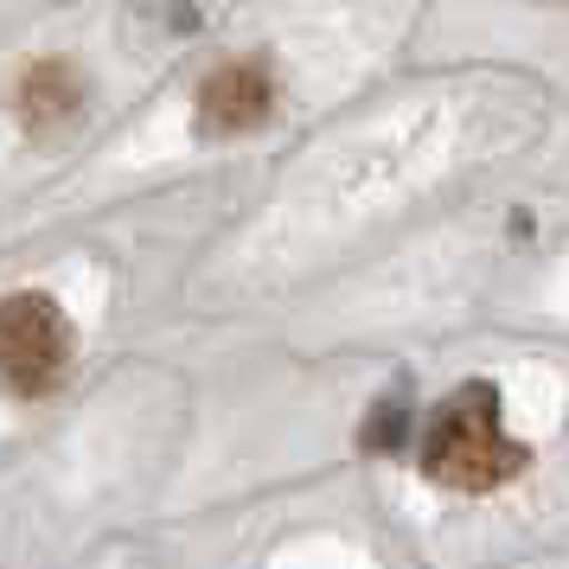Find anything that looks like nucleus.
Returning <instances> with one entry per match:
<instances>
[{
	"label": "nucleus",
	"instance_id": "f257e3e1",
	"mask_svg": "<svg viewBox=\"0 0 569 569\" xmlns=\"http://www.w3.org/2000/svg\"><path fill=\"white\" fill-rule=\"evenodd\" d=\"M422 473L436 487L455 492H492L518 480L531 467V448L506 436V410H499V385L492 378H467L441 397L429 422H422V448H416Z\"/></svg>",
	"mask_w": 569,
	"mask_h": 569
},
{
	"label": "nucleus",
	"instance_id": "f03ea898",
	"mask_svg": "<svg viewBox=\"0 0 569 569\" xmlns=\"http://www.w3.org/2000/svg\"><path fill=\"white\" fill-rule=\"evenodd\" d=\"M71 313L46 288H20L0 301V390L46 397L71 365Z\"/></svg>",
	"mask_w": 569,
	"mask_h": 569
},
{
	"label": "nucleus",
	"instance_id": "7ed1b4c3",
	"mask_svg": "<svg viewBox=\"0 0 569 569\" xmlns=\"http://www.w3.org/2000/svg\"><path fill=\"white\" fill-rule=\"evenodd\" d=\"M276 109V78L257 58H237V64H218L206 83H199V129L206 134H250L269 122Z\"/></svg>",
	"mask_w": 569,
	"mask_h": 569
},
{
	"label": "nucleus",
	"instance_id": "20e7f679",
	"mask_svg": "<svg viewBox=\"0 0 569 569\" xmlns=\"http://www.w3.org/2000/svg\"><path fill=\"white\" fill-rule=\"evenodd\" d=\"M13 109H20V122H27V134H58L71 129L83 116V78L71 58H39V64H27L20 71V83H13Z\"/></svg>",
	"mask_w": 569,
	"mask_h": 569
},
{
	"label": "nucleus",
	"instance_id": "39448f33",
	"mask_svg": "<svg viewBox=\"0 0 569 569\" xmlns=\"http://www.w3.org/2000/svg\"><path fill=\"white\" fill-rule=\"evenodd\" d=\"M403 436H410V397H403V390H390L385 403L365 416L359 441L371 448V455H390V448H403Z\"/></svg>",
	"mask_w": 569,
	"mask_h": 569
}]
</instances>
